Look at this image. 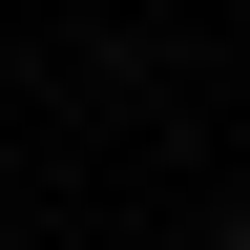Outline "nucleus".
Segmentation results:
<instances>
[{
  "instance_id": "f257e3e1",
  "label": "nucleus",
  "mask_w": 250,
  "mask_h": 250,
  "mask_svg": "<svg viewBox=\"0 0 250 250\" xmlns=\"http://www.w3.org/2000/svg\"><path fill=\"white\" fill-rule=\"evenodd\" d=\"M229 250H250V229H229Z\"/></svg>"
}]
</instances>
